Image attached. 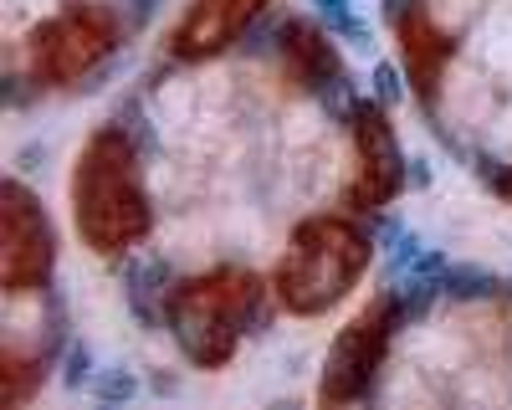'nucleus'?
<instances>
[{
  "mask_svg": "<svg viewBox=\"0 0 512 410\" xmlns=\"http://www.w3.org/2000/svg\"><path fill=\"white\" fill-rule=\"evenodd\" d=\"M374 98L390 108V103H400V72L390 67V62H379L374 67Z\"/></svg>",
  "mask_w": 512,
  "mask_h": 410,
  "instance_id": "16",
  "label": "nucleus"
},
{
  "mask_svg": "<svg viewBox=\"0 0 512 410\" xmlns=\"http://www.w3.org/2000/svg\"><path fill=\"white\" fill-rule=\"evenodd\" d=\"M374 257V241L344 221V216H313L292 231V246H287V257L277 262V298L287 313H328L338 298L349 293V287L364 277Z\"/></svg>",
  "mask_w": 512,
  "mask_h": 410,
  "instance_id": "3",
  "label": "nucleus"
},
{
  "mask_svg": "<svg viewBox=\"0 0 512 410\" xmlns=\"http://www.w3.org/2000/svg\"><path fill=\"white\" fill-rule=\"evenodd\" d=\"M267 11V0H190L175 36H169V57L180 62H205L226 52L231 41Z\"/></svg>",
  "mask_w": 512,
  "mask_h": 410,
  "instance_id": "8",
  "label": "nucleus"
},
{
  "mask_svg": "<svg viewBox=\"0 0 512 410\" xmlns=\"http://www.w3.org/2000/svg\"><path fill=\"white\" fill-rule=\"evenodd\" d=\"M354 139H359V159H364V175L354 185V211H379L405 190V154L395 144V129L384 118V103H354Z\"/></svg>",
  "mask_w": 512,
  "mask_h": 410,
  "instance_id": "7",
  "label": "nucleus"
},
{
  "mask_svg": "<svg viewBox=\"0 0 512 410\" xmlns=\"http://www.w3.org/2000/svg\"><path fill=\"white\" fill-rule=\"evenodd\" d=\"M72 216L77 236L98 257H123L149 231V200L139 185V144L123 123L98 129L72 170Z\"/></svg>",
  "mask_w": 512,
  "mask_h": 410,
  "instance_id": "1",
  "label": "nucleus"
},
{
  "mask_svg": "<svg viewBox=\"0 0 512 410\" xmlns=\"http://www.w3.org/2000/svg\"><path fill=\"white\" fill-rule=\"evenodd\" d=\"M159 6H164V0H123V11H128V26H134V31H139V26H149Z\"/></svg>",
  "mask_w": 512,
  "mask_h": 410,
  "instance_id": "17",
  "label": "nucleus"
},
{
  "mask_svg": "<svg viewBox=\"0 0 512 410\" xmlns=\"http://www.w3.org/2000/svg\"><path fill=\"white\" fill-rule=\"evenodd\" d=\"M128 287H123V298H128V308H134V318L139 323H164V303H169V293L175 287H164L169 282V267L159 262V257H139V262H128V277H123Z\"/></svg>",
  "mask_w": 512,
  "mask_h": 410,
  "instance_id": "10",
  "label": "nucleus"
},
{
  "mask_svg": "<svg viewBox=\"0 0 512 410\" xmlns=\"http://www.w3.org/2000/svg\"><path fill=\"white\" fill-rule=\"evenodd\" d=\"M446 298H492L497 293V272L482 267H446Z\"/></svg>",
  "mask_w": 512,
  "mask_h": 410,
  "instance_id": "14",
  "label": "nucleus"
},
{
  "mask_svg": "<svg viewBox=\"0 0 512 410\" xmlns=\"http://www.w3.org/2000/svg\"><path fill=\"white\" fill-rule=\"evenodd\" d=\"M277 47H282V67L303 82V88H313V93H323V98L349 88V77H344V67H338L328 36L313 31L308 21H282V26H277Z\"/></svg>",
  "mask_w": 512,
  "mask_h": 410,
  "instance_id": "9",
  "label": "nucleus"
},
{
  "mask_svg": "<svg viewBox=\"0 0 512 410\" xmlns=\"http://www.w3.org/2000/svg\"><path fill=\"white\" fill-rule=\"evenodd\" d=\"M0 287L6 293H31L52 277L57 262V241L47 226V211L31 200V190L21 180H6L0 190Z\"/></svg>",
  "mask_w": 512,
  "mask_h": 410,
  "instance_id": "5",
  "label": "nucleus"
},
{
  "mask_svg": "<svg viewBox=\"0 0 512 410\" xmlns=\"http://www.w3.org/2000/svg\"><path fill=\"white\" fill-rule=\"evenodd\" d=\"M267 323V293H262V277L221 267V272H205L180 282L164 303V328L175 334V344L185 349L190 364L200 369H216L236 354L241 334Z\"/></svg>",
  "mask_w": 512,
  "mask_h": 410,
  "instance_id": "2",
  "label": "nucleus"
},
{
  "mask_svg": "<svg viewBox=\"0 0 512 410\" xmlns=\"http://www.w3.org/2000/svg\"><path fill=\"white\" fill-rule=\"evenodd\" d=\"M139 375H134V369H98V380H93V400L98 405H128V400H139Z\"/></svg>",
  "mask_w": 512,
  "mask_h": 410,
  "instance_id": "13",
  "label": "nucleus"
},
{
  "mask_svg": "<svg viewBox=\"0 0 512 410\" xmlns=\"http://www.w3.org/2000/svg\"><path fill=\"white\" fill-rule=\"evenodd\" d=\"M118 47V21L103 6H72L31 36V72L47 88H77Z\"/></svg>",
  "mask_w": 512,
  "mask_h": 410,
  "instance_id": "4",
  "label": "nucleus"
},
{
  "mask_svg": "<svg viewBox=\"0 0 512 410\" xmlns=\"http://www.w3.org/2000/svg\"><path fill=\"white\" fill-rule=\"evenodd\" d=\"M93 380H98V359H93V349L82 344V339H72V344H67V369H62V385H67L72 395H88V390H93Z\"/></svg>",
  "mask_w": 512,
  "mask_h": 410,
  "instance_id": "15",
  "label": "nucleus"
},
{
  "mask_svg": "<svg viewBox=\"0 0 512 410\" xmlns=\"http://www.w3.org/2000/svg\"><path fill=\"white\" fill-rule=\"evenodd\" d=\"M400 328V308H395V298L384 293L379 303H369L344 334L333 339V349H328V364H323V400H333V405H349V400H359L364 390H369V380H374V369H379V359H384V349H390V334Z\"/></svg>",
  "mask_w": 512,
  "mask_h": 410,
  "instance_id": "6",
  "label": "nucleus"
},
{
  "mask_svg": "<svg viewBox=\"0 0 512 410\" xmlns=\"http://www.w3.org/2000/svg\"><path fill=\"white\" fill-rule=\"evenodd\" d=\"M308 6L318 11V21H323L333 36H344L349 47H359V52H369V47H374V31L359 21L354 0H308Z\"/></svg>",
  "mask_w": 512,
  "mask_h": 410,
  "instance_id": "12",
  "label": "nucleus"
},
{
  "mask_svg": "<svg viewBox=\"0 0 512 410\" xmlns=\"http://www.w3.org/2000/svg\"><path fill=\"white\" fill-rule=\"evenodd\" d=\"M400 36H405V62L415 67L420 88H431V72H436V62L451 52V41H446V36H436L420 16H400Z\"/></svg>",
  "mask_w": 512,
  "mask_h": 410,
  "instance_id": "11",
  "label": "nucleus"
},
{
  "mask_svg": "<svg viewBox=\"0 0 512 410\" xmlns=\"http://www.w3.org/2000/svg\"><path fill=\"white\" fill-rule=\"evenodd\" d=\"M492 190H497V195H507V200H512V175H492Z\"/></svg>",
  "mask_w": 512,
  "mask_h": 410,
  "instance_id": "18",
  "label": "nucleus"
}]
</instances>
